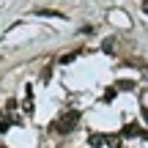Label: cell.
Masks as SVG:
<instances>
[{
  "instance_id": "cell-1",
  "label": "cell",
  "mask_w": 148,
  "mask_h": 148,
  "mask_svg": "<svg viewBox=\"0 0 148 148\" xmlns=\"http://www.w3.org/2000/svg\"><path fill=\"white\" fill-rule=\"evenodd\" d=\"M79 110H69V112H63V115L58 118V121L52 123V132H58V134H69L77 129V123H79Z\"/></svg>"
},
{
  "instance_id": "cell-2",
  "label": "cell",
  "mask_w": 148,
  "mask_h": 148,
  "mask_svg": "<svg viewBox=\"0 0 148 148\" xmlns=\"http://www.w3.org/2000/svg\"><path fill=\"white\" fill-rule=\"evenodd\" d=\"M140 132H143V129H140L137 123H126V126H123V132H121V137H137Z\"/></svg>"
},
{
  "instance_id": "cell-3",
  "label": "cell",
  "mask_w": 148,
  "mask_h": 148,
  "mask_svg": "<svg viewBox=\"0 0 148 148\" xmlns=\"http://www.w3.org/2000/svg\"><path fill=\"white\" fill-rule=\"evenodd\" d=\"M88 143L93 145V148H101V145L107 143V134H90V137H88Z\"/></svg>"
},
{
  "instance_id": "cell-4",
  "label": "cell",
  "mask_w": 148,
  "mask_h": 148,
  "mask_svg": "<svg viewBox=\"0 0 148 148\" xmlns=\"http://www.w3.org/2000/svg\"><path fill=\"white\" fill-rule=\"evenodd\" d=\"M132 88H134L132 79H118V85H115V90H132Z\"/></svg>"
},
{
  "instance_id": "cell-5",
  "label": "cell",
  "mask_w": 148,
  "mask_h": 148,
  "mask_svg": "<svg viewBox=\"0 0 148 148\" xmlns=\"http://www.w3.org/2000/svg\"><path fill=\"white\" fill-rule=\"evenodd\" d=\"M107 148H121V137H115V134H107Z\"/></svg>"
},
{
  "instance_id": "cell-6",
  "label": "cell",
  "mask_w": 148,
  "mask_h": 148,
  "mask_svg": "<svg viewBox=\"0 0 148 148\" xmlns=\"http://www.w3.org/2000/svg\"><path fill=\"white\" fill-rule=\"evenodd\" d=\"M36 14H38V16H63L60 11H52V8H38Z\"/></svg>"
},
{
  "instance_id": "cell-7",
  "label": "cell",
  "mask_w": 148,
  "mask_h": 148,
  "mask_svg": "<svg viewBox=\"0 0 148 148\" xmlns=\"http://www.w3.org/2000/svg\"><path fill=\"white\" fill-rule=\"evenodd\" d=\"M11 123H14V118H3V121H0V132H8V129H11Z\"/></svg>"
},
{
  "instance_id": "cell-8",
  "label": "cell",
  "mask_w": 148,
  "mask_h": 148,
  "mask_svg": "<svg viewBox=\"0 0 148 148\" xmlns=\"http://www.w3.org/2000/svg\"><path fill=\"white\" fill-rule=\"evenodd\" d=\"M112 99H115V88H107V90H104V101H107V104H110Z\"/></svg>"
},
{
  "instance_id": "cell-9",
  "label": "cell",
  "mask_w": 148,
  "mask_h": 148,
  "mask_svg": "<svg viewBox=\"0 0 148 148\" xmlns=\"http://www.w3.org/2000/svg\"><path fill=\"white\" fill-rule=\"evenodd\" d=\"M112 44H115V38H107V41L101 44V49H104V52H110V49H112Z\"/></svg>"
},
{
  "instance_id": "cell-10",
  "label": "cell",
  "mask_w": 148,
  "mask_h": 148,
  "mask_svg": "<svg viewBox=\"0 0 148 148\" xmlns=\"http://www.w3.org/2000/svg\"><path fill=\"white\" fill-rule=\"evenodd\" d=\"M74 58H77V52H69V55H63V58H60V63H71Z\"/></svg>"
},
{
  "instance_id": "cell-11",
  "label": "cell",
  "mask_w": 148,
  "mask_h": 148,
  "mask_svg": "<svg viewBox=\"0 0 148 148\" xmlns=\"http://www.w3.org/2000/svg\"><path fill=\"white\" fill-rule=\"evenodd\" d=\"M143 11H145V14H148V0H143Z\"/></svg>"
},
{
  "instance_id": "cell-12",
  "label": "cell",
  "mask_w": 148,
  "mask_h": 148,
  "mask_svg": "<svg viewBox=\"0 0 148 148\" xmlns=\"http://www.w3.org/2000/svg\"><path fill=\"white\" fill-rule=\"evenodd\" d=\"M0 148H5V145H0Z\"/></svg>"
},
{
  "instance_id": "cell-13",
  "label": "cell",
  "mask_w": 148,
  "mask_h": 148,
  "mask_svg": "<svg viewBox=\"0 0 148 148\" xmlns=\"http://www.w3.org/2000/svg\"><path fill=\"white\" fill-rule=\"evenodd\" d=\"M0 118H3V115H0Z\"/></svg>"
}]
</instances>
